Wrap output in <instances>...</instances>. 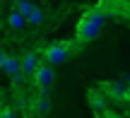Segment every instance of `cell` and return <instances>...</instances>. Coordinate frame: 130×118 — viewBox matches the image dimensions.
Returning <instances> with one entry per match:
<instances>
[{"label": "cell", "instance_id": "obj_1", "mask_svg": "<svg viewBox=\"0 0 130 118\" xmlns=\"http://www.w3.org/2000/svg\"><path fill=\"white\" fill-rule=\"evenodd\" d=\"M104 22H106V5H96V7L87 10L82 14V19L77 22V31H75V39L79 43L94 41L99 36V31L104 29Z\"/></svg>", "mask_w": 130, "mask_h": 118}, {"label": "cell", "instance_id": "obj_2", "mask_svg": "<svg viewBox=\"0 0 130 118\" xmlns=\"http://www.w3.org/2000/svg\"><path fill=\"white\" fill-rule=\"evenodd\" d=\"M68 56H70V43L68 41H58V43H51V46L43 51V58H46V63L48 65H60V63L68 60Z\"/></svg>", "mask_w": 130, "mask_h": 118}, {"label": "cell", "instance_id": "obj_3", "mask_svg": "<svg viewBox=\"0 0 130 118\" xmlns=\"http://www.w3.org/2000/svg\"><path fill=\"white\" fill-rule=\"evenodd\" d=\"M31 80H34V87H36L39 92H46L48 87L56 82V72H53V68L48 65V63H41V68L36 70V75H34Z\"/></svg>", "mask_w": 130, "mask_h": 118}, {"label": "cell", "instance_id": "obj_4", "mask_svg": "<svg viewBox=\"0 0 130 118\" xmlns=\"http://www.w3.org/2000/svg\"><path fill=\"white\" fill-rule=\"evenodd\" d=\"M104 94L111 96V99H125L128 96V87L123 82L113 80V82H104Z\"/></svg>", "mask_w": 130, "mask_h": 118}, {"label": "cell", "instance_id": "obj_5", "mask_svg": "<svg viewBox=\"0 0 130 118\" xmlns=\"http://www.w3.org/2000/svg\"><path fill=\"white\" fill-rule=\"evenodd\" d=\"M39 68H41V63H39V56L34 51H29V53H24V56H22V72H24V75L34 77Z\"/></svg>", "mask_w": 130, "mask_h": 118}, {"label": "cell", "instance_id": "obj_6", "mask_svg": "<svg viewBox=\"0 0 130 118\" xmlns=\"http://www.w3.org/2000/svg\"><path fill=\"white\" fill-rule=\"evenodd\" d=\"M31 111L39 113V116H46L48 111H51V99H48L46 92H39V94L31 99Z\"/></svg>", "mask_w": 130, "mask_h": 118}, {"label": "cell", "instance_id": "obj_7", "mask_svg": "<svg viewBox=\"0 0 130 118\" xmlns=\"http://www.w3.org/2000/svg\"><path fill=\"white\" fill-rule=\"evenodd\" d=\"M89 104H92V109L96 111L99 118L106 116V94L104 92H89Z\"/></svg>", "mask_w": 130, "mask_h": 118}, {"label": "cell", "instance_id": "obj_8", "mask_svg": "<svg viewBox=\"0 0 130 118\" xmlns=\"http://www.w3.org/2000/svg\"><path fill=\"white\" fill-rule=\"evenodd\" d=\"M3 72H5V75H10V80H12L14 75H19V72H22V58L7 56V60H5V65H3Z\"/></svg>", "mask_w": 130, "mask_h": 118}, {"label": "cell", "instance_id": "obj_9", "mask_svg": "<svg viewBox=\"0 0 130 118\" xmlns=\"http://www.w3.org/2000/svg\"><path fill=\"white\" fill-rule=\"evenodd\" d=\"M34 7H36V5H31V3H24V0H19V3H14V7H12V10H17V12L22 14L24 19H29V14L34 12Z\"/></svg>", "mask_w": 130, "mask_h": 118}, {"label": "cell", "instance_id": "obj_10", "mask_svg": "<svg viewBox=\"0 0 130 118\" xmlns=\"http://www.w3.org/2000/svg\"><path fill=\"white\" fill-rule=\"evenodd\" d=\"M7 22H10V27H14V29H22L24 24H27V19H24L22 14L17 12V10H12V12H10V17H7Z\"/></svg>", "mask_w": 130, "mask_h": 118}, {"label": "cell", "instance_id": "obj_11", "mask_svg": "<svg viewBox=\"0 0 130 118\" xmlns=\"http://www.w3.org/2000/svg\"><path fill=\"white\" fill-rule=\"evenodd\" d=\"M43 19H46V17H43V12H41V7H34V12L29 14V19H27V22H29V24H34V27H36V24H41Z\"/></svg>", "mask_w": 130, "mask_h": 118}, {"label": "cell", "instance_id": "obj_12", "mask_svg": "<svg viewBox=\"0 0 130 118\" xmlns=\"http://www.w3.org/2000/svg\"><path fill=\"white\" fill-rule=\"evenodd\" d=\"M0 118H17V111H14V106L3 104V106H0Z\"/></svg>", "mask_w": 130, "mask_h": 118}, {"label": "cell", "instance_id": "obj_13", "mask_svg": "<svg viewBox=\"0 0 130 118\" xmlns=\"http://www.w3.org/2000/svg\"><path fill=\"white\" fill-rule=\"evenodd\" d=\"M22 82H24V72H19V75H14V77H12V85H14V87H19Z\"/></svg>", "mask_w": 130, "mask_h": 118}, {"label": "cell", "instance_id": "obj_14", "mask_svg": "<svg viewBox=\"0 0 130 118\" xmlns=\"http://www.w3.org/2000/svg\"><path fill=\"white\" fill-rule=\"evenodd\" d=\"M5 60H7V53L0 48V70H3V65H5Z\"/></svg>", "mask_w": 130, "mask_h": 118}, {"label": "cell", "instance_id": "obj_15", "mask_svg": "<svg viewBox=\"0 0 130 118\" xmlns=\"http://www.w3.org/2000/svg\"><path fill=\"white\" fill-rule=\"evenodd\" d=\"M125 99H128V101H130V87H128V96H125Z\"/></svg>", "mask_w": 130, "mask_h": 118}]
</instances>
